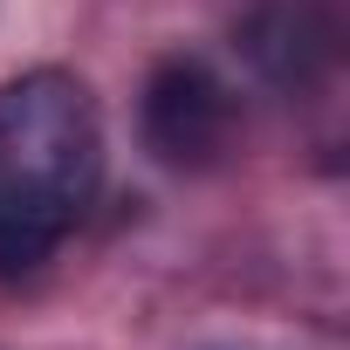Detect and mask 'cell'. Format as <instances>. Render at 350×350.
<instances>
[{"instance_id": "1", "label": "cell", "mask_w": 350, "mask_h": 350, "mask_svg": "<svg viewBox=\"0 0 350 350\" xmlns=\"http://www.w3.org/2000/svg\"><path fill=\"white\" fill-rule=\"evenodd\" d=\"M103 124L69 69L0 83V268H35L96 200Z\"/></svg>"}, {"instance_id": "2", "label": "cell", "mask_w": 350, "mask_h": 350, "mask_svg": "<svg viewBox=\"0 0 350 350\" xmlns=\"http://www.w3.org/2000/svg\"><path fill=\"white\" fill-rule=\"evenodd\" d=\"M241 131V96L227 76L200 55H165L144 83V144L172 172H206L234 151Z\"/></svg>"}]
</instances>
